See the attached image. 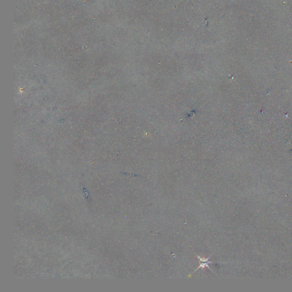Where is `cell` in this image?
Returning <instances> with one entry per match:
<instances>
[{
    "label": "cell",
    "instance_id": "cell-1",
    "mask_svg": "<svg viewBox=\"0 0 292 292\" xmlns=\"http://www.w3.org/2000/svg\"><path fill=\"white\" fill-rule=\"evenodd\" d=\"M211 256H209V257H208V258L205 259V258H202V257H200V256H197V258L199 259L200 265H199V267L197 268V269H196V271H194V272H195L197 270H198L199 268H204L205 267H207V268H208L210 270H211V271H212V269H211V268L209 267L208 264H211V263H216V262L209 261V258L211 257Z\"/></svg>",
    "mask_w": 292,
    "mask_h": 292
}]
</instances>
